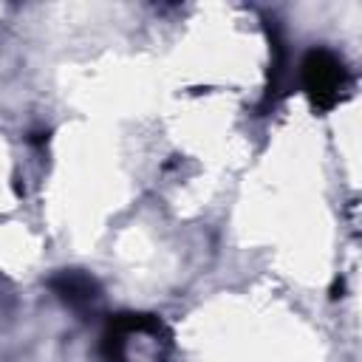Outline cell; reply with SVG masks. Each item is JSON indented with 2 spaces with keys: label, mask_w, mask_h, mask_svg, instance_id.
<instances>
[{
  "label": "cell",
  "mask_w": 362,
  "mask_h": 362,
  "mask_svg": "<svg viewBox=\"0 0 362 362\" xmlns=\"http://www.w3.org/2000/svg\"><path fill=\"white\" fill-rule=\"evenodd\" d=\"M99 348L105 362H167L173 334L156 314L124 311L107 320Z\"/></svg>",
  "instance_id": "6da1fadb"
},
{
  "label": "cell",
  "mask_w": 362,
  "mask_h": 362,
  "mask_svg": "<svg viewBox=\"0 0 362 362\" xmlns=\"http://www.w3.org/2000/svg\"><path fill=\"white\" fill-rule=\"evenodd\" d=\"M300 85L317 113L334 110L351 88V74L345 59L331 48H311L300 62Z\"/></svg>",
  "instance_id": "7a4b0ae2"
},
{
  "label": "cell",
  "mask_w": 362,
  "mask_h": 362,
  "mask_svg": "<svg viewBox=\"0 0 362 362\" xmlns=\"http://www.w3.org/2000/svg\"><path fill=\"white\" fill-rule=\"evenodd\" d=\"M48 286L71 308H82L99 297V283L82 269H62L48 280Z\"/></svg>",
  "instance_id": "3957f363"
},
{
  "label": "cell",
  "mask_w": 362,
  "mask_h": 362,
  "mask_svg": "<svg viewBox=\"0 0 362 362\" xmlns=\"http://www.w3.org/2000/svg\"><path fill=\"white\" fill-rule=\"evenodd\" d=\"M339 297H342V280H337L331 286V300H339Z\"/></svg>",
  "instance_id": "277c9868"
}]
</instances>
